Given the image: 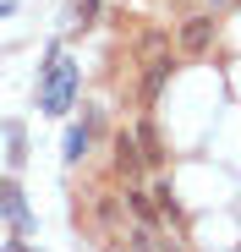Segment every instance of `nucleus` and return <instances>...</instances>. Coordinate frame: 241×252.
I'll use <instances>...</instances> for the list:
<instances>
[{"label": "nucleus", "mask_w": 241, "mask_h": 252, "mask_svg": "<svg viewBox=\"0 0 241 252\" xmlns=\"http://www.w3.org/2000/svg\"><path fill=\"white\" fill-rule=\"evenodd\" d=\"M71 11H77V22H88V17H93V0H77Z\"/></svg>", "instance_id": "6e6552de"}, {"label": "nucleus", "mask_w": 241, "mask_h": 252, "mask_svg": "<svg viewBox=\"0 0 241 252\" xmlns=\"http://www.w3.org/2000/svg\"><path fill=\"white\" fill-rule=\"evenodd\" d=\"M83 154H88V126H77V132H66V159L83 164Z\"/></svg>", "instance_id": "423d86ee"}, {"label": "nucleus", "mask_w": 241, "mask_h": 252, "mask_svg": "<svg viewBox=\"0 0 241 252\" xmlns=\"http://www.w3.org/2000/svg\"><path fill=\"white\" fill-rule=\"evenodd\" d=\"M143 164H153V159H143V154H137V143L120 132V137H115V170H120V176H137Z\"/></svg>", "instance_id": "7ed1b4c3"}, {"label": "nucleus", "mask_w": 241, "mask_h": 252, "mask_svg": "<svg viewBox=\"0 0 241 252\" xmlns=\"http://www.w3.org/2000/svg\"><path fill=\"white\" fill-rule=\"evenodd\" d=\"M6 164H22V126L6 121Z\"/></svg>", "instance_id": "0eeeda50"}, {"label": "nucleus", "mask_w": 241, "mask_h": 252, "mask_svg": "<svg viewBox=\"0 0 241 252\" xmlns=\"http://www.w3.org/2000/svg\"><path fill=\"white\" fill-rule=\"evenodd\" d=\"M0 197H6V225L22 236V230H28V208H22V192H17V181H6V187H0Z\"/></svg>", "instance_id": "20e7f679"}, {"label": "nucleus", "mask_w": 241, "mask_h": 252, "mask_svg": "<svg viewBox=\"0 0 241 252\" xmlns=\"http://www.w3.org/2000/svg\"><path fill=\"white\" fill-rule=\"evenodd\" d=\"M71 94H77V61L55 55L50 71H44V88H38V110H44V115H66L71 110Z\"/></svg>", "instance_id": "f257e3e1"}, {"label": "nucleus", "mask_w": 241, "mask_h": 252, "mask_svg": "<svg viewBox=\"0 0 241 252\" xmlns=\"http://www.w3.org/2000/svg\"><path fill=\"white\" fill-rule=\"evenodd\" d=\"M165 77H170V66H165V61H159V66H148V77H143V99H148V104L159 99V88H165Z\"/></svg>", "instance_id": "39448f33"}, {"label": "nucleus", "mask_w": 241, "mask_h": 252, "mask_svg": "<svg viewBox=\"0 0 241 252\" xmlns=\"http://www.w3.org/2000/svg\"><path fill=\"white\" fill-rule=\"evenodd\" d=\"M214 6H230V0H214Z\"/></svg>", "instance_id": "1a4fd4ad"}, {"label": "nucleus", "mask_w": 241, "mask_h": 252, "mask_svg": "<svg viewBox=\"0 0 241 252\" xmlns=\"http://www.w3.org/2000/svg\"><path fill=\"white\" fill-rule=\"evenodd\" d=\"M209 44H214V22H209V17H192V22L181 28V50H186V55H203Z\"/></svg>", "instance_id": "f03ea898"}]
</instances>
